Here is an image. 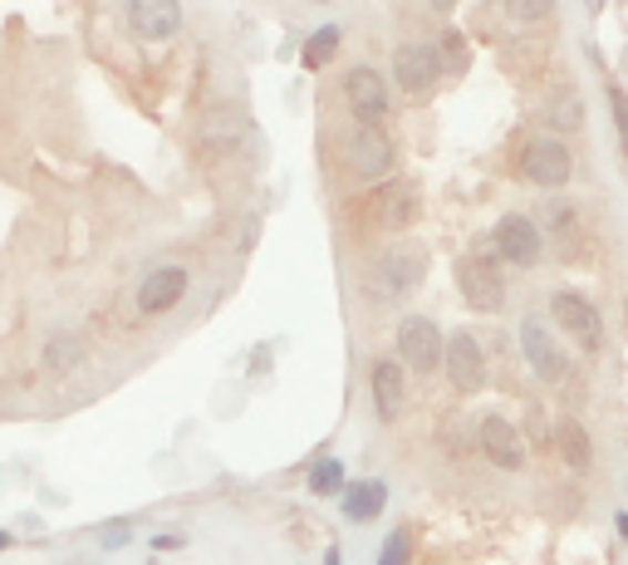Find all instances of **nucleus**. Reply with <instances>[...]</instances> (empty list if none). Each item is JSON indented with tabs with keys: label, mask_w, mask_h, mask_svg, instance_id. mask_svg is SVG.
<instances>
[{
	"label": "nucleus",
	"mask_w": 628,
	"mask_h": 565,
	"mask_svg": "<svg viewBox=\"0 0 628 565\" xmlns=\"http://www.w3.org/2000/svg\"><path fill=\"white\" fill-rule=\"evenodd\" d=\"M422 276H428V256H422L418 246H403V251L379 256L369 290H373V300H403L422 286Z\"/></svg>",
	"instance_id": "f257e3e1"
},
{
	"label": "nucleus",
	"mask_w": 628,
	"mask_h": 565,
	"mask_svg": "<svg viewBox=\"0 0 628 565\" xmlns=\"http://www.w3.org/2000/svg\"><path fill=\"white\" fill-rule=\"evenodd\" d=\"M398 355H403V364L413 369V374H432V369H442V359H447V339H442V330L428 315H408V320L398 325Z\"/></svg>",
	"instance_id": "f03ea898"
},
{
	"label": "nucleus",
	"mask_w": 628,
	"mask_h": 565,
	"mask_svg": "<svg viewBox=\"0 0 628 565\" xmlns=\"http://www.w3.org/2000/svg\"><path fill=\"white\" fill-rule=\"evenodd\" d=\"M569 148L555 138V133H541V138H531L525 143V153H521V173H525V183H535V187H565L569 183Z\"/></svg>",
	"instance_id": "7ed1b4c3"
},
{
	"label": "nucleus",
	"mask_w": 628,
	"mask_h": 565,
	"mask_svg": "<svg viewBox=\"0 0 628 565\" xmlns=\"http://www.w3.org/2000/svg\"><path fill=\"white\" fill-rule=\"evenodd\" d=\"M349 167L363 183H379V177L393 173V138L379 129V123H359L349 138Z\"/></svg>",
	"instance_id": "20e7f679"
},
{
	"label": "nucleus",
	"mask_w": 628,
	"mask_h": 565,
	"mask_svg": "<svg viewBox=\"0 0 628 565\" xmlns=\"http://www.w3.org/2000/svg\"><path fill=\"white\" fill-rule=\"evenodd\" d=\"M456 286H462L472 310H501V300H506V280L486 256H462L456 261Z\"/></svg>",
	"instance_id": "39448f33"
},
{
	"label": "nucleus",
	"mask_w": 628,
	"mask_h": 565,
	"mask_svg": "<svg viewBox=\"0 0 628 565\" xmlns=\"http://www.w3.org/2000/svg\"><path fill=\"white\" fill-rule=\"evenodd\" d=\"M496 251L506 256L511 266H521V270H531V266H541V251H545V242H541V226H535L531 217H501L496 222Z\"/></svg>",
	"instance_id": "423d86ee"
},
{
	"label": "nucleus",
	"mask_w": 628,
	"mask_h": 565,
	"mask_svg": "<svg viewBox=\"0 0 628 565\" xmlns=\"http://www.w3.org/2000/svg\"><path fill=\"white\" fill-rule=\"evenodd\" d=\"M128 30L147 44H167L182 30L177 0H128Z\"/></svg>",
	"instance_id": "0eeeda50"
},
{
	"label": "nucleus",
	"mask_w": 628,
	"mask_h": 565,
	"mask_svg": "<svg viewBox=\"0 0 628 565\" xmlns=\"http://www.w3.org/2000/svg\"><path fill=\"white\" fill-rule=\"evenodd\" d=\"M550 315H555V325L565 330L575 345H585V349H599L604 345V320H599V310L585 300V296H555L550 305Z\"/></svg>",
	"instance_id": "6e6552de"
},
{
	"label": "nucleus",
	"mask_w": 628,
	"mask_h": 565,
	"mask_svg": "<svg viewBox=\"0 0 628 565\" xmlns=\"http://www.w3.org/2000/svg\"><path fill=\"white\" fill-rule=\"evenodd\" d=\"M521 349H525V359H531V369L541 374L545 383H559L569 374V359H565V349L550 339V330H545L541 320H525L521 325Z\"/></svg>",
	"instance_id": "1a4fd4ad"
},
{
	"label": "nucleus",
	"mask_w": 628,
	"mask_h": 565,
	"mask_svg": "<svg viewBox=\"0 0 628 565\" xmlns=\"http://www.w3.org/2000/svg\"><path fill=\"white\" fill-rule=\"evenodd\" d=\"M447 379H452V389L456 393H476L482 389V379H486V359H482V345H476V335H452L447 339Z\"/></svg>",
	"instance_id": "9d476101"
},
{
	"label": "nucleus",
	"mask_w": 628,
	"mask_h": 565,
	"mask_svg": "<svg viewBox=\"0 0 628 565\" xmlns=\"http://www.w3.org/2000/svg\"><path fill=\"white\" fill-rule=\"evenodd\" d=\"M476 443H482V452L496 468H506V472H521L525 468V448H521V433L511 428V418H501V413H486L482 418V433H476Z\"/></svg>",
	"instance_id": "9b49d317"
},
{
	"label": "nucleus",
	"mask_w": 628,
	"mask_h": 565,
	"mask_svg": "<svg viewBox=\"0 0 628 565\" xmlns=\"http://www.w3.org/2000/svg\"><path fill=\"white\" fill-rule=\"evenodd\" d=\"M437 50H428V44H403V50L393 54V79L408 89V94H428V89H437Z\"/></svg>",
	"instance_id": "f8f14e48"
},
{
	"label": "nucleus",
	"mask_w": 628,
	"mask_h": 565,
	"mask_svg": "<svg viewBox=\"0 0 628 565\" xmlns=\"http://www.w3.org/2000/svg\"><path fill=\"white\" fill-rule=\"evenodd\" d=\"M373 226H388V232H403V226L418 222V187L413 183H388L379 197L369 202Z\"/></svg>",
	"instance_id": "ddd939ff"
},
{
	"label": "nucleus",
	"mask_w": 628,
	"mask_h": 565,
	"mask_svg": "<svg viewBox=\"0 0 628 565\" xmlns=\"http://www.w3.org/2000/svg\"><path fill=\"white\" fill-rule=\"evenodd\" d=\"M344 99H349V109L359 113L363 123H379L383 113H388V84H383V74L379 70H349L344 74Z\"/></svg>",
	"instance_id": "4468645a"
},
{
	"label": "nucleus",
	"mask_w": 628,
	"mask_h": 565,
	"mask_svg": "<svg viewBox=\"0 0 628 565\" xmlns=\"http://www.w3.org/2000/svg\"><path fill=\"white\" fill-rule=\"evenodd\" d=\"M182 296H187V270L182 266H157L153 276L138 286V310L143 315H167Z\"/></svg>",
	"instance_id": "2eb2a0df"
},
{
	"label": "nucleus",
	"mask_w": 628,
	"mask_h": 565,
	"mask_svg": "<svg viewBox=\"0 0 628 565\" xmlns=\"http://www.w3.org/2000/svg\"><path fill=\"white\" fill-rule=\"evenodd\" d=\"M383 506H388V482H379V477H363V482H353V487H344V516L353 526L383 516Z\"/></svg>",
	"instance_id": "dca6fc26"
},
{
	"label": "nucleus",
	"mask_w": 628,
	"mask_h": 565,
	"mask_svg": "<svg viewBox=\"0 0 628 565\" xmlns=\"http://www.w3.org/2000/svg\"><path fill=\"white\" fill-rule=\"evenodd\" d=\"M373 403H379L383 423H393V418L403 413V369H398L393 359H379V364H373Z\"/></svg>",
	"instance_id": "f3484780"
},
{
	"label": "nucleus",
	"mask_w": 628,
	"mask_h": 565,
	"mask_svg": "<svg viewBox=\"0 0 628 565\" xmlns=\"http://www.w3.org/2000/svg\"><path fill=\"white\" fill-rule=\"evenodd\" d=\"M555 448H559V458H565L575 472H585L594 462V443H589V433H585L579 418H559V423H555Z\"/></svg>",
	"instance_id": "a211bd4d"
},
{
	"label": "nucleus",
	"mask_w": 628,
	"mask_h": 565,
	"mask_svg": "<svg viewBox=\"0 0 628 565\" xmlns=\"http://www.w3.org/2000/svg\"><path fill=\"white\" fill-rule=\"evenodd\" d=\"M545 222H550V236L565 246V256H579L585 242H579V207L575 202H545Z\"/></svg>",
	"instance_id": "6ab92c4d"
},
{
	"label": "nucleus",
	"mask_w": 628,
	"mask_h": 565,
	"mask_svg": "<svg viewBox=\"0 0 628 565\" xmlns=\"http://www.w3.org/2000/svg\"><path fill=\"white\" fill-rule=\"evenodd\" d=\"M541 119L550 123V133H575L579 123H585V104H579V94H575V89H559V94L545 99Z\"/></svg>",
	"instance_id": "aec40b11"
},
{
	"label": "nucleus",
	"mask_w": 628,
	"mask_h": 565,
	"mask_svg": "<svg viewBox=\"0 0 628 565\" xmlns=\"http://www.w3.org/2000/svg\"><path fill=\"white\" fill-rule=\"evenodd\" d=\"M236 133H241V113L216 104L207 119H202V138L212 143V148H226V143H236Z\"/></svg>",
	"instance_id": "412c9836"
},
{
	"label": "nucleus",
	"mask_w": 628,
	"mask_h": 565,
	"mask_svg": "<svg viewBox=\"0 0 628 565\" xmlns=\"http://www.w3.org/2000/svg\"><path fill=\"white\" fill-rule=\"evenodd\" d=\"M339 54V25H319L310 40H305V50H300V64L305 70H325L329 60Z\"/></svg>",
	"instance_id": "4be33fe9"
},
{
	"label": "nucleus",
	"mask_w": 628,
	"mask_h": 565,
	"mask_svg": "<svg viewBox=\"0 0 628 565\" xmlns=\"http://www.w3.org/2000/svg\"><path fill=\"white\" fill-rule=\"evenodd\" d=\"M44 364L60 369V374L79 369V364H84V339H79V335H54L50 349H44Z\"/></svg>",
	"instance_id": "5701e85b"
},
{
	"label": "nucleus",
	"mask_w": 628,
	"mask_h": 565,
	"mask_svg": "<svg viewBox=\"0 0 628 565\" xmlns=\"http://www.w3.org/2000/svg\"><path fill=\"white\" fill-rule=\"evenodd\" d=\"M310 492L315 496H344V462H339V458L319 462V468L310 472Z\"/></svg>",
	"instance_id": "b1692460"
},
{
	"label": "nucleus",
	"mask_w": 628,
	"mask_h": 565,
	"mask_svg": "<svg viewBox=\"0 0 628 565\" xmlns=\"http://www.w3.org/2000/svg\"><path fill=\"white\" fill-rule=\"evenodd\" d=\"M379 565H413V531H408V526L388 531L383 551H379Z\"/></svg>",
	"instance_id": "393cba45"
},
{
	"label": "nucleus",
	"mask_w": 628,
	"mask_h": 565,
	"mask_svg": "<svg viewBox=\"0 0 628 565\" xmlns=\"http://www.w3.org/2000/svg\"><path fill=\"white\" fill-rule=\"evenodd\" d=\"M437 44H442V60H447L456 74H462V70H472V50H466L462 30H452V25H447V30H442V35H437Z\"/></svg>",
	"instance_id": "a878e982"
},
{
	"label": "nucleus",
	"mask_w": 628,
	"mask_h": 565,
	"mask_svg": "<svg viewBox=\"0 0 628 565\" xmlns=\"http://www.w3.org/2000/svg\"><path fill=\"white\" fill-rule=\"evenodd\" d=\"M511 20H521V25H535V20H545L555 10V0H506Z\"/></svg>",
	"instance_id": "bb28decb"
},
{
	"label": "nucleus",
	"mask_w": 628,
	"mask_h": 565,
	"mask_svg": "<svg viewBox=\"0 0 628 565\" xmlns=\"http://www.w3.org/2000/svg\"><path fill=\"white\" fill-rule=\"evenodd\" d=\"M609 104H614V123H619V138H624V148H628V94L619 84H609Z\"/></svg>",
	"instance_id": "cd10ccee"
},
{
	"label": "nucleus",
	"mask_w": 628,
	"mask_h": 565,
	"mask_svg": "<svg viewBox=\"0 0 628 565\" xmlns=\"http://www.w3.org/2000/svg\"><path fill=\"white\" fill-rule=\"evenodd\" d=\"M128 536H133L128 522H113V526H104V536H99V541H104L109 551H119V546H128Z\"/></svg>",
	"instance_id": "c85d7f7f"
},
{
	"label": "nucleus",
	"mask_w": 628,
	"mask_h": 565,
	"mask_svg": "<svg viewBox=\"0 0 628 565\" xmlns=\"http://www.w3.org/2000/svg\"><path fill=\"white\" fill-rule=\"evenodd\" d=\"M187 546V536H173V531H167V536H153V551H182Z\"/></svg>",
	"instance_id": "c756f323"
},
{
	"label": "nucleus",
	"mask_w": 628,
	"mask_h": 565,
	"mask_svg": "<svg viewBox=\"0 0 628 565\" xmlns=\"http://www.w3.org/2000/svg\"><path fill=\"white\" fill-rule=\"evenodd\" d=\"M325 565H344V556H339V546H329V551H325Z\"/></svg>",
	"instance_id": "7c9ffc66"
},
{
	"label": "nucleus",
	"mask_w": 628,
	"mask_h": 565,
	"mask_svg": "<svg viewBox=\"0 0 628 565\" xmlns=\"http://www.w3.org/2000/svg\"><path fill=\"white\" fill-rule=\"evenodd\" d=\"M614 526H619V536L628 541V512H619V522H614Z\"/></svg>",
	"instance_id": "2f4dec72"
},
{
	"label": "nucleus",
	"mask_w": 628,
	"mask_h": 565,
	"mask_svg": "<svg viewBox=\"0 0 628 565\" xmlns=\"http://www.w3.org/2000/svg\"><path fill=\"white\" fill-rule=\"evenodd\" d=\"M16 546V536H10V531H0V551H10Z\"/></svg>",
	"instance_id": "473e14b6"
},
{
	"label": "nucleus",
	"mask_w": 628,
	"mask_h": 565,
	"mask_svg": "<svg viewBox=\"0 0 628 565\" xmlns=\"http://www.w3.org/2000/svg\"><path fill=\"white\" fill-rule=\"evenodd\" d=\"M456 6V0H432V10H452Z\"/></svg>",
	"instance_id": "72a5a7b5"
},
{
	"label": "nucleus",
	"mask_w": 628,
	"mask_h": 565,
	"mask_svg": "<svg viewBox=\"0 0 628 565\" xmlns=\"http://www.w3.org/2000/svg\"><path fill=\"white\" fill-rule=\"evenodd\" d=\"M315 6H329V0H315Z\"/></svg>",
	"instance_id": "f704fd0d"
}]
</instances>
